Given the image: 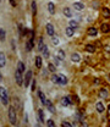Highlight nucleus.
<instances>
[{"mask_svg": "<svg viewBox=\"0 0 110 127\" xmlns=\"http://www.w3.org/2000/svg\"><path fill=\"white\" fill-rule=\"evenodd\" d=\"M9 1H10V4H11L12 6H16V1H15V0H9Z\"/></svg>", "mask_w": 110, "mask_h": 127, "instance_id": "e433bc0d", "label": "nucleus"}, {"mask_svg": "<svg viewBox=\"0 0 110 127\" xmlns=\"http://www.w3.org/2000/svg\"><path fill=\"white\" fill-rule=\"evenodd\" d=\"M58 78H59V84H66L67 83V78L64 75H59Z\"/></svg>", "mask_w": 110, "mask_h": 127, "instance_id": "1a4fd4ad", "label": "nucleus"}, {"mask_svg": "<svg viewBox=\"0 0 110 127\" xmlns=\"http://www.w3.org/2000/svg\"><path fill=\"white\" fill-rule=\"evenodd\" d=\"M17 71H20L21 73L25 71V64L22 63V61H20V63L17 64Z\"/></svg>", "mask_w": 110, "mask_h": 127, "instance_id": "dca6fc26", "label": "nucleus"}, {"mask_svg": "<svg viewBox=\"0 0 110 127\" xmlns=\"http://www.w3.org/2000/svg\"><path fill=\"white\" fill-rule=\"evenodd\" d=\"M71 60H72L73 63H79V60H81V56H79V54H77V53H75L71 55Z\"/></svg>", "mask_w": 110, "mask_h": 127, "instance_id": "ddd939ff", "label": "nucleus"}, {"mask_svg": "<svg viewBox=\"0 0 110 127\" xmlns=\"http://www.w3.org/2000/svg\"><path fill=\"white\" fill-rule=\"evenodd\" d=\"M53 43H54V45H58V44H59V40H58L56 37H53Z\"/></svg>", "mask_w": 110, "mask_h": 127, "instance_id": "c9c22d12", "label": "nucleus"}, {"mask_svg": "<svg viewBox=\"0 0 110 127\" xmlns=\"http://www.w3.org/2000/svg\"><path fill=\"white\" fill-rule=\"evenodd\" d=\"M0 40H5V30L0 28Z\"/></svg>", "mask_w": 110, "mask_h": 127, "instance_id": "bb28decb", "label": "nucleus"}, {"mask_svg": "<svg viewBox=\"0 0 110 127\" xmlns=\"http://www.w3.org/2000/svg\"><path fill=\"white\" fill-rule=\"evenodd\" d=\"M31 78H32V71H28L26 73V78H25V87H28L31 83Z\"/></svg>", "mask_w": 110, "mask_h": 127, "instance_id": "7ed1b4c3", "label": "nucleus"}, {"mask_svg": "<svg viewBox=\"0 0 110 127\" xmlns=\"http://www.w3.org/2000/svg\"><path fill=\"white\" fill-rule=\"evenodd\" d=\"M95 109H97V111H98V112H103V111H104V105H103L102 103H97Z\"/></svg>", "mask_w": 110, "mask_h": 127, "instance_id": "2eb2a0df", "label": "nucleus"}, {"mask_svg": "<svg viewBox=\"0 0 110 127\" xmlns=\"http://www.w3.org/2000/svg\"><path fill=\"white\" fill-rule=\"evenodd\" d=\"M6 64V58H5V54L0 51V67H4Z\"/></svg>", "mask_w": 110, "mask_h": 127, "instance_id": "9d476101", "label": "nucleus"}, {"mask_svg": "<svg viewBox=\"0 0 110 127\" xmlns=\"http://www.w3.org/2000/svg\"><path fill=\"white\" fill-rule=\"evenodd\" d=\"M36 88V82L33 81V83H32V89H34Z\"/></svg>", "mask_w": 110, "mask_h": 127, "instance_id": "58836bf2", "label": "nucleus"}, {"mask_svg": "<svg viewBox=\"0 0 110 127\" xmlns=\"http://www.w3.org/2000/svg\"><path fill=\"white\" fill-rule=\"evenodd\" d=\"M0 100L4 105H7L9 104V96H7V92L5 88L0 87Z\"/></svg>", "mask_w": 110, "mask_h": 127, "instance_id": "f257e3e1", "label": "nucleus"}, {"mask_svg": "<svg viewBox=\"0 0 110 127\" xmlns=\"http://www.w3.org/2000/svg\"><path fill=\"white\" fill-rule=\"evenodd\" d=\"M100 30H102V32H104V33L109 32V25L108 23H103L102 27H100Z\"/></svg>", "mask_w": 110, "mask_h": 127, "instance_id": "412c9836", "label": "nucleus"}, {"mask_svg": "<svg viewBox=\"0 0 110 127\" xmlns=\"http://www.w3.org/2000/svg\"><path fill=\"white\" fill-rule=\"evenodd\" d=\"M99 96H100V98H103V99H104V98H107V96H108V92H107L105 89H102V91L99 92Z\"/></svg>", "mask_w": 110, "mask_h": 127, "instance_id": "b1692460", "label": "nucleus"}, {"mask_svg": "<svg viewBox=\"0 0 110 127\" xmlns=\"http://www.w3.org/2000/svg\"><path fill=\"white\" fill-rule=\"evenodd\" d=\"M73 31H75V30L70 28V27H67V28H66V35H67V37H72V35H73Z\"/></svg>", "mask_w": 110, "mask_h": 127, "instance_id": "a878e982", "label": "nucleus"}, {"mask_svg": "<svg viewBox=\"0 0 110 127\" xmlns=\"http://www.w3.org/2000/svg\"><path fill=\"white\" fill-rule=\"evenodd\" d=\"M42 65H43L42 58H40V56H37L36 58V66L38 67V68H40V67H42Z\"/></svg>", "mask_w": 110, "mask_h": 127, "instance_id": "f3484780", "label": "nucleus"}, {"mask_svg": "<svg viewBox=\"0 0 110 127\" xmlns=\"http://www.w3.org/2000/svg\"><path fill=\"white\" fill-rule=\"evenodd\" d=\"M58 56L63 60V59H65V53H64V50H59L58 51Z\"/></svg>", "mask_w": 110, "mask_h": 127, "instance_id": "cd10ccee", "label": "nucleus"}, {"mask_svg": "<svg viewBox=\"0 0 110 127\" xmlns=\"http://www.w3.org/2000/svg\"><path fill=\"white\" fill-rule=\"evenodd\" d=\"M9 121L11 125H16V112L12 106L9 108Z\"/></svg>", "mask_w": 110, "mask_h": 127, "instance_id": "f03ea898", "label": "nucleus"}, {"mask_svg": "<svg viewBox=\"0 0 110 127\" xmlns=\"http://www.w3.org/2000/svg\"><path fill=\"white\" fill-rule=\"evenodd\" d=\"M38 96H39V99L42 100V103L44 104V101L47 100V99H45V95H44V93H42V92L39 91V92H38Z\"/></svg>", "mask_w": 110, "mask_h": 127, "instance_id": "393cba45", "label": "nucleus"}, {"mask_svg": "<svg viewBox=\"0 0 110 127\" xmlns=\"http://www.w3.org/2000/svg\"><path fill=\"white\" fill-rule=\"evenodd\" d=\"M15 78H16L17 84L21 86V83H22V73H21L20 71H17V70H16V72H15Z\"/></svg>", "mask_w": 110, "mask_h": 127, "instance_id": "423d86ee", "label": "nucleus"}, {"mask_svg": "<svg viewBox=\"0 0 110 127\" xmlns=\"http://www.w3.org/2000/svg\"><path fill=\"white\" fill-rule=\"evenodd\" d=\"M1 79H2V77H1V73H0V83H1Z\"/></svg>", "mask_w": 110, "mask_h": 127, "instance_id": "ea45409f", "label": "nucleus"}, {"mask_svg": "<svg viewBox=\"0 0 110 127\" xmlns=\"http://www.w3.org/2000/svg\"><path fill=\"white\" fill-rule=\"evenodd\" d=\"M86 50H87L88 53H91V54H92V53H94V51H95V48H94L93 45H91V44H88V45L86 47Z\"/></svg>", "mask_w": 110, "mask_h": 127, "instance_id": "6ab92c4d", "label": "nucleus"}, {"mask_svg": "<svg viewBox=\"0 0 110 127\" xmlns=\"http://www.w3.org/2000/svg\"><path fill=\"white\" fill-rule=\"evenodd\" d=\"M61 104H63L64 106H69V105H71L72 103H71V99H70L69 96H65V98H63V100H61Z\"/></svg>", "mask_w": 110, "mask_h": 127, "instance_id": "6e6552de", "label": "nucleus"}, {"mask_svg": "<svg viewBox=\"0 0 110 127\" xmlns=\"http://www.w3.org/2000/svg\"><path fill=\"white\" fill-rule=\"evenodd\" d=\"M51 81H53L54 83L59 84V78H58V76H56V75H53V76H51Z\"/></svg>", "mask_w": 110, "mask_h": 127, "instance_id": "7c9ffc66", "label": "nucleus"}, {"mask_svg": "<svg viewBox=\"0 0 110 127\" xmlns=\"http://www.w3.org/2000/svg\"><path fill=\"white\" fill-rule=\"evenodd\" d=\"M48 68H49L51 72H55V70H56V67H55L53 64H49V65H48Z\"/></svg>", "mask_w": 110, "mask_h": 127, "instance_id": "473e14b6", "label": "nucleus"}, {"mask_svg": "<svg viewBox=\"0 0 110 127\" xmlns=\"http://www.w3.org/2000/svg\"><path fill=\"white\" fill-rule=\"evenodd\" d=\"M37 117H38V120H39V122L42 124L43 121H44V112H43V110H38V114H37Z\"/></svg>", "mask_w": 110, "mask_h": 127, "instance_id": "9b49d317", "label": "nucleus"}, {"mask_svg": "<svg viewBox=\"0 0 110 127\" xmlns=\"http://www.w3.org/2000/svg\"><path fill=\"white\" fill-rule=\"evenodd\" d=\"M48 10H49L50 15H54V14H55V6H54L53 2H49V4H48Z\"/></svg>", "mask_w": 110, "mask_h": 127, "instance_id": "4468645a", "label": "nucleus"}, {"mask_svg": "<svg viewBox=\"0 0 110 127\" xmlns=\"http://www.w3.org/2000/svg\"><path fill=\"white\" fill-rule=\"evenodd\" d=\"M77 27H78V22H77V21H70V28L76 30Z\"/></svg>", "mask_w": 110, "mask_h": 127, "instance_id": "4be33fe9", "label": "nucleus"}, {"mask_svg": "<svg viewBox=\"0 0 110 127\" xmlns=\"http://www.w3.org/2000/svg\"><path fill=\"white\" fill-rule=\"evenodd\" d=\"M103 15H104V17H109V9L108 7L103 9Z\"/></svg>", "mask_w": 110, "mask_h": 127, "instance_id": "c756f323", "label": "nucleus"}, {"mask_svg": "<svg viewBox=\"0 0 110 127\" xmlns=\"http://www.w3.org/2000/svg\"><path fill=\"white\" fill-rule=\"evenodd\" d=\"M47 126L48 127H55V124H54L53 120H48V121H47Z\"/></svg>", "mask_w": 110, "mask_h": 127, "instance_id": "2f4dec72", "label": "nucleus"}, {"mask_svg": "<svg viewBox=\"0 0 110 127\" xmlns=\"http://www.w3.org/2000/svg\"><path fill=\"white\" fill-rule=\"evenodd\" d=\"M32 12H33V15H36L37 14V4H36V1H33V2H32Z\"/></svg>", "mask_w": 110, "mask_h": 127, "instance_id": "c85d7f7f", "label": "nucleus"}, {"mask_svg": "<svg viewBox=\"0 0 110 127\" xmlns=\"http://www.w3.org/2000/svg\"><path fill=\"white\" fill-rule=\"evenodd\" d=\"M97 33H98V31H97L95 28H93V27H91V28L88 30V34H89V35H97Z\"/></svg>", "mask_w": 110, "mask_h": 127, "instance_id": "5701e85b", "label": "nucleus"}, {"mask_svg": "<svg viewBox=\"0 0 110 127\" xmlns=\"http://www.w3.org/2000/svg\"><path fill=\"white\" fill-rule=\"evenodd\" d=\"M45 45L43 44V39H39V45H38V48H39V50H42L43 48H44Z\"/></svg>", "mask_w": 110, "mask_h": 127, "instance_id": "f704fd0d", "label": "nucleus"}, {"mask_svg": "<svg viewBox=\"0 0 110 127\" xmlns=\"http://www.w3.org/2000/svg\"><path fill=\"white\" fill-rule=\"evenodd\" d=\"M47 33L50 35V37H54L55 35V31H54V27L51 23H48L47 25Z\"/></svg>", "mask_w": 110, "mask_h": 127, "instance_id": "20e7f679", "label": "nucleus"}, {"mask_svg": "<svg viewBox=\"0 0 110 127\" xmlns=\"http://www.w3.org/2000/svg\"><path fill=\"white\" fill-rule=\"evenodd\" d=\"M73 7H75L77 11H81V10L84 9V5H83L82 2H75V4H73Z\"/></svg>", "mask_w": 110, "mask_h": 127, "instance_id": "f8f14e48", "label": "nucleus"}, {"mask_svg": "<svg viewBox=\"0 0 110 127\" xmlns=\"http://www.w3.org/2000/svg\"><path fill=\"white\" fill-rule=\"evenodd\" d=\"M105 50H107V51H110V47L109 45H105Z\"/></svg>", "mask_w": 110, "mask_h": 127, "instance_id": "4c0bfd02", "label": "nucleus"}, {"mask_svg": "<svg viewBox=\"0 0 110 127\" xmlns=\"http://www.w3.org/2000/svg\"><path fill=\"white\" fill-rule=\"evenodd\" d=\"M61 127H72V125H71L70 122H66V121H64V122L61 124Z\"/></svg>", "mask_w": 110, "mask_h": 127, "instance_id": "72a5a7b5", "label": "nucleus"}, {"mask_svg": "<svg viewBox=\"0 0 110 127\" xmlns=\"http://www.w3.org/2000/svg\"><path fill=\"white\" fill-rule=\"evenodd\" d=\"M64 15H65L66 17H71V16H72V12H71V10H70L69 7H65V9H64Z\"/></svg>", "mask_w": 110, "mask_h": 127, "instance_id": "a211bd4d", "label": "nucleus"}, {"mask_svg": "<svg viewBox=\"0 0 110 127\" xmlns=\"http://www.w3.org/2000/svg\"><path fill=\"white\" fill-rule=\"evenodd\" d=\"M44 105L48 108V110H49L51 114H54V112H55V108H54V105H53L49 100H45V101H44Z\"/></svg>", "mask_w": 110, "mask_h": 127, "instance_id": "0eeeda50", "label": "nucleus"}, {"mask_svg": "<svg viewBox=\"0 0 110 127\" xmlns=\"http://www.w3.org/2000/svg\"><path fill=\"white\" fill-rule=\"evenodd\" d=\"M40 51H42V54H43L44 58H49V51H48V48H47V47H44Z\"/></svg>", "mask_w": 110, "mask_h": 127, "instance_id": "aec40b11", "label": "nucleus"}, {"mask_svg": "<svg viewBox=\"0 0 110 127\" xmlns=\"http://www.w3.org/2000/svg\"><path fill=\"white\" fill-rule=\"evenodd\" d=\"M33 38H34V35H32V37H31V39H30V40L27 42V45H26V49H27L28 51L33 49V45H34V39H33Z\"/></svg>", "mask_w": 110, "mask_h": 127, "instance_id": "39448f33", "label": "nucleus"}]
</instances>
